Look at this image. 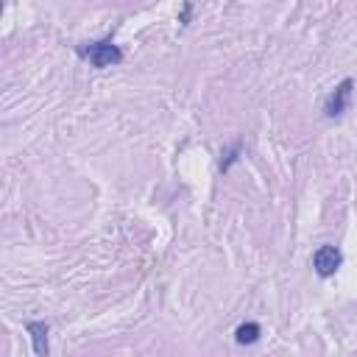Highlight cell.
I'll use <instances>...</instances> for the list:
<instances>
[{
  "label": "cell",
  "instance_id": "1",
  "mask_svg": "<svg viewBox=\"0 0 357 357\" xmlns=\"http://www.w3.org/2000/svg\"><path fill=\"white\" fill-rule=\"evenodd\" d=\"M78 56L86 59L92 67L103 70V67H112V64H120L123 61V53L120 47L112 42V39H98V42H84L78 47Z\"/></svg>",
  "mask_w": 357,
  "mask_h": 357
},
{
  "label": "cell",
  "instance_id": "2",
  "mask_svg": "<svg viewBox=\"0 0 357 357\" xmlns=\"http://www.w3.org/2000/svg\"><path fill=\"white\" fill-rule=\"evenodd\" d=\"M351 89H354V81H351V78H343V81L335 86V92L326 98L324 114H326V117H340V114L349 109V103H351Z\"/></svg>",
  "mask_w": 357,
  "mask_h": 357
},
{
  "label": "cell",
  "instance_id": "4",
  "mask_svg": "<svg viewBox=\"0 0 357 357\" xmlns=\"http://www.w3.org/2000/svg\"><path fill=\"white\" fill-rule=\"evenodd\" d=\"M25 329H28V335H31L33 351H36L39 357H47V351H50V343H47V324H45V321H31Z\"/></svg>",
  "mask_w": 357,
  "mask_h": 357
},
{
  "label": "cell",
  "instance_id": "5",
  "mask_svg": "<svg viewBox=\"0 0 357 357\" xmlns=\"http://www.w3.org/2000/svg\"><path fill=\"white\" fill-rule=\"evenodd\" d=\"M259 324H254V321H248V324H240L237 326V332H234V340L240 343V346H251V343H257L259 340Z\"/></svg>",
  "mask_w": 357,
  "mask_h": 357
},
{
  "label": "cell",
  "instance_id": "3",
  "mask_svg": "<svg viewBox=\"0 0 357 357\" xmlns=\"http://www.w3.org/2000/svg\"><path fill=\"white\" fill-rule=\"evenodd\" d=\"M343 262V254L337 245H321L315 254H312V268L318 276H332Z\"/></svg>",
  "mask_w": 357,
  "mask_h": 357
}]
</instances>
